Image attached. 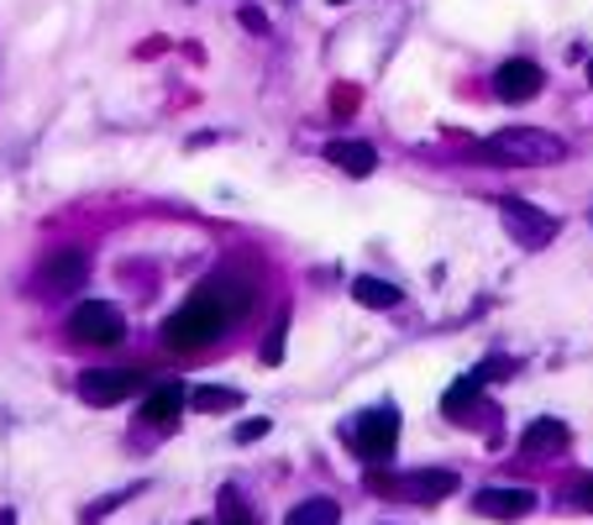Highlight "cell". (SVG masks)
I'll return each instance as SVG.
<instances>
[{
	"label": "cell",
	"mask_w": 593,
	"mask_h": 525,
	"mask_svg": "<svg viewBox=\"0 0 593 525\" xmlns=\"http://www.w3.org/2000/svg\"><path fill=\"white\" fill-rule=\"evenodd\" d=\"M69 337H74V342H90V347H116L121 337H126V316H121L116 305H105V300L74 305V316H69Z\"/></svg>",
	"instance_id": "obj_4"
},
{
	"label": "cell",
	"mask_w": 593,
	"mask_h": 525,
	"mask_svg": "<svg viewBox=\"0 0 593 525\" xmlns=\"http://www.w3.org/2000/svg\"><path fill=\"white\" fill-rule=\"evenodd\" d=\"M568 446V425L562 421H535L525 431V452H562Z\"/></svg>",
	"instance_id": "obj_16"
},
{
	"label": "cell",
	"mask_w": 593,
	"mask_h": 525,
	"mask_svg": "<svg viewBox=\"0 0 593 525\" xmlns=\"http://www.w3.org/2000/svg\"><path fill=\"white\" fill-rule=\"evenodd\" d=\"M374 494H399V500H416V505H436L457 494V473L447 467H431V473H405V478H368Z\"/></svg>",
	"instance_id": "obj_5"
},
{
	"label": "cell",
	"mask_w": 593,
	"mask_h": 525,
	"mask_svg": "<svg viewBox=\"0 0 593 525\" xmlns=\"http://www.w3.org/2000/svg\"><path fill=\"white\" fill-rule=\"evenodd\" d=\"M190 525H205V521H190Z\"/></svg>",
	"instance_id": "obj_27"
},
{
	"label": "cell",
	"mask_w": 593,
	"mask_h": 525,
	"mask_svg": "<svg viewBox=\"0 0 593 525\" xmlns=\"http://www.w3.org/2000/svg\"><path fill=\"white\" fill-rule=\"evenodd\" d=\"M132 389H137V373H126V368H95L80 379V394L90 404H121Z\"/></svg>",
	"instance_id": "obj_8"
},
{
	"label": "cell",
	"mask_w": 593,
	"mask_h": 525,
	"mask_svg": "<svg viewBox=\"0 0 593 525\" xmlns=\"http://www.w3.org/2000/svg\"><path fill=\"white\" fill-rule=\"evenodd\" d=\"M573 500H577V505H583V509H593V478H583V484L573 488Z\"/></svg>",
	"instance_id": "obj_22"
},
{
	"label": "cell",
	"mask_w": 593,
	"mask_h": 525,
	"mask_svg": "<svg viewBox=\"0 0 593 525\" xmlns=\"http://www.w3.org/2000/svg\"><path fill=\"white\" fill-rule=\"evenodd\" d=\"M263 363L274 368V363H284V321L268 331V342H263Z\"/></svg>",
	"instance_id": "obj_20"
},
{
	"label": "cell",
	"mask_w": 593,
	"mask_h": 525,
	"mask_svg": "<svg viewBox=\"0 0 593 525\" xmlns=\"http://www.w3.org/2000/svg\"><path fill=\"white\" fill-rule=\"evenodd\" d=\"M237 389H216V384H200L195 394H190V404H195L200 415H221V410H237Z\"/></svg>",
	"instance_id": "obj_17"
},
{
	"label": "cell",
	"mask_w": 593,
	"mask_h": 525,
	"mask_svg": "<svg viewBox=\"0 0 593 525\" xmlns=\"http://www.w3.org/2000/svg\"><path fill=\"white\" fill-rule=\"evenodd\" d=\"M589 80H593V63H589Z\"/></svg>",
	"instance_id": "obj_26"
},
{
	"label": "cell",
	"mask_w": 593,
	"mask_h": 525,
	"mask_svg": "<svg viewBox=\"0 0 593 525\" xmlns=\"http://www.w3.org/2000/svg\"><path fill=\"white\" fill-rule=\"evenodd\" d=\"M352 90H337V101H331V111H337V116H347V111H352Z\"/></svg>",
	"instance_id": "obj_23"
},
{
	"label": "cell",
	"mask_w": 593,
	"mask_h": 525,
	"mask_svg": "<svg viewBox=\"0 0 593 525\" xmlns=\"http://www.w3.org/2000/svg\"><path fill=\"white\" fill-rule=\"evenodd\" d=\"M268 431H274V425H268L263 415H257V421H242V425H237V442H263Z\"/></svg>",
	"instance_id": "obj_21"
},
{
	"label": "cell",
	"mask_w": 593,
	"mask_h": 525,
	"mask_svg": "<svg viewBox=\"0 0 593 525\" xmlns=\"http://www.w3.org/2000/svg\"><path fill=\"white\" fill-rule=\"evenodd\" d=\"M190 404V394H184V384H159L147 400H142V421H153V425H168L178 421V410Z\"/></svg>",
	"instance_id": "obj_12"
},
{
	"label": "cell",
	"mask_w": 593,
	"mask_h": 525,
	"mask_svg": "<svg viewBox=\"0 0 593 525\" xmlns=\"http://www.w3.org/2000/svg\"><path fill=\"white\" fill-rule=\"evenodd\" d=\"M221 331H226V321H221L216 310L205 300H190L174 321H163V347H174V352H200V347L216 342Z\"/></svg>",
	"instance_id": "obj_3"
},
{
	"label": "cell",
	"mask_w": 593,
	"mask_h": 525,
	"mask_svg": "<svg viewBox=\"0 0 593 525\" xmlns=\"http://www.w3.org/2000/svg\"><path fill=\"white\" fill-rule=\"evenodd\" d=\"M352 300L368 305V310H395L405 295H399L395 284H384V279H352Z\"/></svg>",
	"instance_id": "obj_15"
},
{
	"label": "cell",
	"mask_w": 593,
	"mask_h": 525,
	"mask_svg": "<svg viewBox=\"0 0 593 525\" xmlns=\"http://www.w3.org/2000/svg\"><path fill=\"white\" fill-rule=\"evenodd\" d=\"M499 210H504V226H510V237H514L520 247H531V253H535V247H546V243L556 237V222L546 216V210H535L531 200H504Z\"/></svg>",
	"instance_id": "obj_6"
},
{
	"label": "cell",
	"mask_w": 593,
	"mask_h": 525,
	"mask_svg": "<svg viewBox=\"0 0 593 525\" xmlns=\"http://www.w3.org/2000/svg\"><path fill=\"white\" fill-rule=\"evenodd\" d=\"M541 80H546V74H541L531 59H510L494 74V95L499 101H531V95H541Z\"/></svg>",
	"instance_id": "obj_10"
},
{
	"label": "cell",
	"mask_w": 593,
	"mask_h": 525,
	"mask_svg": "<svg viewBox=\"0 0 593 525\" xmlns=\"http://www.w3.org/2000/svg\"><path fill=\"white\" fill-rule=\"evenodd\" d=\"M221 509H226V515H221V525H253V515H247V509H242V500H237V488H226V494H221Z\"/></svg>",
	"instance_id": "obj_19"
},
{
	"label": "cell",
	"mask_w": 593,
	"mask_h": 525,
	"mask_svg": "<svg viewBox=\"0 0 593 525\" xmlns=\"http://www.w3.org/2000/svg\"><path fill=\"white\" fill-rule=\"evenodd\" d=\"M0 525H17V515H11V509H0Z\"/></svg>",
	"instance_id": "obj_25"
},
{
	"label": "cell",
	"mask_w": 593,
	"mask_h": 525,
	"mask_svg": "<svg viewBox=\"0 0 593 525\" xmlns=\"http://www.w3.org/2000/svg\"><path fill=\"white\" fill-rule=\"evenodd\" d=\"M478 515H489V521H525L535 509V494L531 488H483L473 500Z\"/></svg>",
	"instance_id": "obj_9"
},
{
	"label": "cell",
	"mask_w": 593,
	"mask_h": 525,
	"mask_svg": "<svg viewBox=\"0 0 593 525\" xmlns=\"http://www.w3.org/2000/svg\"><path fill=\"white\" fill-rule=\"evenodd\" d=\"M326 158L337 163V168H347L352 179H368V174L378 168V153L368 147V142H331V147H326Z\"/></svg>",
	"instance_id": "obj_13"
},
{
	"label": "cell",
	"mask_w": 593,
	"mask_h": 525,
	"mask_svg": "<svg viewBox=\"0 0 593 525\" xmlns=\"http://www.w3.org/2000/svg\"><path fill=\"white\" fill-rule=\"evenodd\" d=\"M84 279H90V258H84V253H59V258L42 268L38 289L42 295H74Z\"/></svg>",
	"instance_id": "obj_11"
},
{
	"label": "cell",
	"mask_w": 593,
	"mask_h": 525,
	"mask_svg": "<svg viewBox=\"0 0 593 525\" xmlns=\"http://www.w3.org/2000/svg\"><path fill=\"white\" fill-rule=\"evenodd\" d=\"M331 6H341V0H331Z\"/></svg>",
	"instance_id": "obj_28"
},
{
	"label": "cell",
	"mask_w": 593,
	"mask_h": 525,
	"mask_svg": "<svg viewBox=\"0 0 593 525\" xmlns=\"http://www.w3.org/2000/svg\"><path fill=\"white\" fill-rule=\"evenodd\" d=\"M242 21H247V27H253V32H268V21H263V17H257V11H253V6H247V11H242Z\"/></svg>",
	"instance_id": "obj_24"
},
{
	"label": "cell",
	"mask_w": 593,
	"mask_h": 525,
	"mask_svg": "<svg viewBox=\"0 0 593 525\" xmlns=\"http://www.w3.org/2000/svg\"><path fill=\"white\" fill-rule=\"evenodd\" d=\"M478 389H483V368H478V373H468V379H457V384L447 389V400H441V415L462 421V415H468V410L478 404Z\"/></svg>",
	"instance_id": "obj_14"
},
{
	"label": "cell",
	"mask_w": 593,
	"mask_h": 525,
	"mask_svg": "<svg viewBox=\"0 0 593 525\" xmlns=\"http://www.w3.org/2000/svg\"><path fill=\"white\" fill-rule=\"evenodd\" d=\"M568 153L552 132H541V126H510V132H494V137L478 142V158L489 163H510V168H546Z\"/></svg>",
	"instance_id": "obj_1"
},
{
	"label": "cell",
	"mask_w": 593,
	"mask_h": 525,
	"mask_svg": "<svg viewBox=\"0 0 593 525\" xmlns=\"http://www.w3.org/2000/svg\"><path fill=\"white\" fill-rule=\"evenodd\" d=\"M347 442H352L357 457H368V463L395 457V446H399V410H395V404H368V410L347 425Z\"/></svg>",
	"instance_id": "obj_2"
},
{
	"label": "cell",
	"mask_w": 593,
	"mask_h": 525,
	"mask_svg": "<svg viewBox=\"0 0 593 525\" xmlns=\"http://www.w3.org/2000/svg\"><path fill=\"white\" fill-rule=\"evenodd\" d=\"M337 521H341V509L331 505V500H305V505L289 509L284 525H337Z\"/></svg>",
	"instance_id": "obj_18"
},
{
	"label": "cell",
	"mask_w": 593,
	"mask_h": 525,
	"mask_svg": "<svg viewBox=\"0 0 593 525\" xmlns=\"http://www.w3.org/2000/svg\"><path fill=\"white\" fill-rule=\"evenodd\" d=\"M195 300H205L211 310H216L221 321L232 326L237 316H247V305H253V289L242 279H211V284H200L195 289Z\"/></svg>",
	"instance_id": "obj_7"
}]
</instances>
